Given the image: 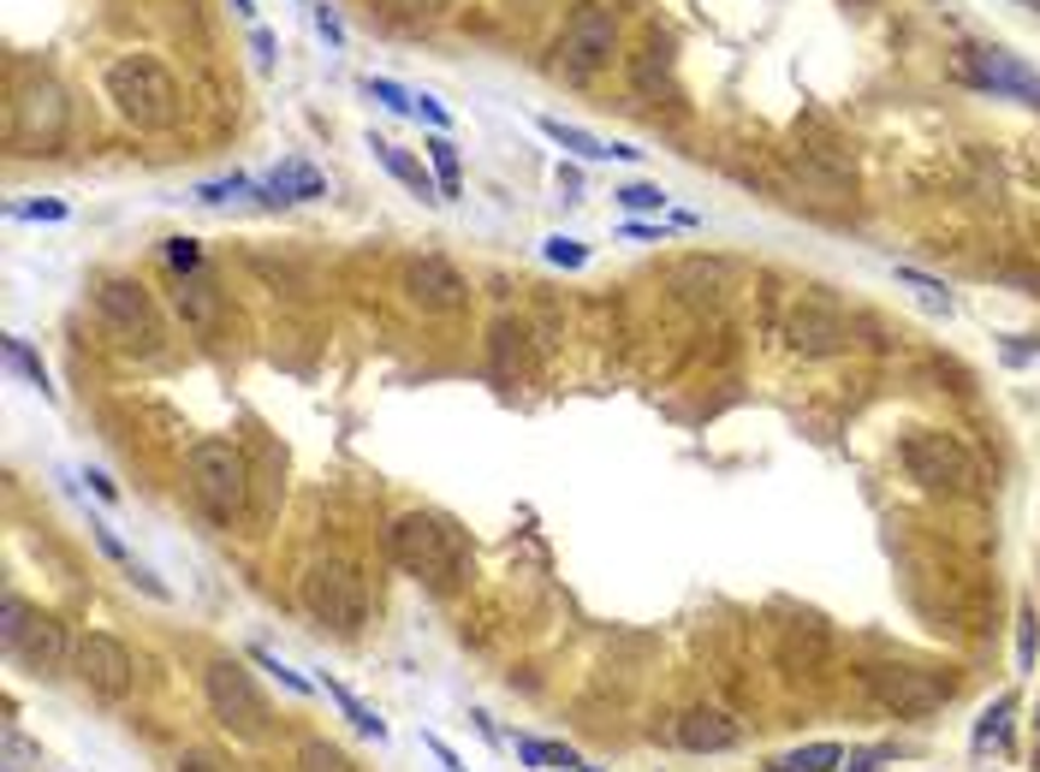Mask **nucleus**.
Returning a JSON list of instances; mask_svg holds the SVG:
<instances>
[{
	"label": "nucleus",
	"instance_id": "nucleus-1",
	"mask_svg": "<svg viewBox=\"0 0 1040 772\" xmlns=\"http://www.w3.org/2000/svg\"><path fill=\"white\" fill-rule=\"evenodd\" d=\"M387 553H393V565L404 577L428 582V589H440V594L470 577V535L458 530L446 511H404V518H393Z\"/></svg>",
	"mask_w": 1040,
	"mask_h": 772
},
{
	"label": "nucleus",
	"instance_id": "nucleus-2",
	"mask_svg": "<svg viewBox=\"0 0 1040 772\" xmlns=\"http://www.w3.org/2000/svg\"><path fill=\"white\" fill-rule=\"evenodd\" d=\"M107 102L119 107V119L138 131H167L179 126V78L155 60V54H126V60L107 66Z\"/></svg>",
	"mask_w": 1040,
	"mask_h": 772
},
{
	"label": "nucleus",
	"instance_id": "nucleus-3",
	"mask_svg": "<svg viewBox=\"0 0 1040 772\" xmlns=\"http://www.w3.org/2000/svg\"><path fill=\"white\" fill-rule=\"evenodd\" d=\"M903 476H910L922 494H976V458L957 435H939V428H910L898 440Z\"/></svg>",
	"mask_w": 1040,
	"mask_h": 772
},
{
	"label": "nucleus",
	"instance_id": "nucleus-4",
	"mask_svg": "<svg viewBox=\"0 0 1040 772\" xmlns=\"http://www.w3.org/2000/svg\"><path fill=\"white\" fill-rule=\"evenodd\" d=\"M185 470H191V487L202 499V511L221 523L245 518V499H250V464L233 440H197L185 452Z\"/></svg>",
	"mask_w": 1040,
	"mask_h": 772
},
{
	"label": "nucleus",
	"instance_id": "nucleus-5",
	"mask_svg": "<svg viewBox=\"0 0 1040 772\" xmlns=\"http://www.w3.org/2000/svg\"><path fill=\"white\" fill-rule=\"evenodd\" d=\"M613 54H618V12L606 7V0H583V7L565 19L553 66H559L565 84H589V78H601L606 66H613Z\"/></svg>",
	"mask_w": 1040,
	"mask_h": 772
},
{
	"label": "nucleus",
	"instance_id": "nucleus-6",
	"mask_svg": "<svg viewBox=\"0 0 1040 772\" xmlns=\"http://www.w3.org/2000/svg\"><path fill=\"white\" fill-rule=\"evenodd\" d=\"M12 149H24V155H54L66 138V126H72V107H66V90L54 84V78H24L19 90H12Z\"/></svg>",
	"mask_w": 1040,
	"mask_h": 772
},
{
	"label": "nucleus",
	"instance_id": "nucleus-7",
	"mask_svg": "<svg viewBox=\"0 0 1040 772\" xmlns=\"http://www.w3.org/2000/svg\"><path fill=\"white\" fill-rule=\"evenodd\" d=\"M96 321H102V333L114 339L119 351H161V316H155V304H149V292L138 286V280H96Z\"/></svg>",
	"mask_w": 1040,
	"mask_h": 772
},
{
	"label": "nucleus",
	"instance_id": "nucleus-8",
	"mask_svg": "<svg viewBox=\"0 0 1040 772\" xmlns=\"http://www.w3.org/2000/svg\"><path fill=\"white\" fill-rule=\"evenodd\" d=\"M304 613L316 618V625L340 630V636H357L363 618H369V589H363V577L351 571V565H340V559L309 565V577H304Z\"/></svg>",
	"mask_w": 1040,
	"mask_h": 772
},
{
	"label": "nucleus",
	"instance_id": "nucleus-9",
	"mask_svg": "<svg viewBox=\"0 0 1040 772\" xmlns=\"http://www.w3.org/2000/svg\"><path fill=\"white\" fill-rule=\"evenodd\" d=\"M202 689H209L214 720L233 731V737H245V743H262V737H268V701H262L256 677L238 666V660H214L209 677H202Z\"/></svg>",
	"mask_w": 1040,
	"mask_h": 772
},
{
	"label": "nucleus",
	"instance_id": "nucleus-10",
	"mask_svg": "<svg viewBox=\"0 0 1040 772\" xmlns=\"http://www.w3.org/2000/svg\"><path fill=\"white\" fill-rule=\"evenodd\" d=\"M72 672H78V684H84L90 696H102V701H126L131 684H138V660H131V648L119 642V636H107V630L78 636Z\"/></svg>",
	"mask_w": 1040,
	"mask_h": 772
},
{
	"label": "nucleus",
	"instance_id": "nucleus-11",
	"mask_svg": "<svg viewBox=\"0 0 1040 772\" xmlns=\"http://www.w3.org/2000/svg\"><path fill=\"white\" fill-rule=\"evenodd\" d=\"M868 689L898 720H927V713H939L945 701H952V684H939L934 672H915V666H874Z\"/></svg>",
	"mask_w": 1040,
	"mask_h": 772
},
{
	"label": "nucleus",
	"instance_id": "nucleus-12",
	"mask_svg": "<svg viewBox=\"0 0 1040 772\" xmlns=\"http://www.w3.org/2000/svg\"><path fill=\"white\" fill-rule=\"evenodd\" d=\"M779 339H785V351H796V357H832V351L850 345V321L827 297H803V304H791Z\"/></svg>",
	"mask_w": 1040,
	"mask_h": 772
},
{
	"label": "nucleus",
	"instance_id": "nucleus-13",
	"mask_svg": "<svg viewBox=\"0 0 1040 772\" xmlns=\"http://www.w3.org/2000/svg\"><path fill=\"white\" fill-rule=\"evenodd\" d=\"M957 72H964L976 90H993V96H1017V102L1040 107V72H1029V66H1023L1017 54H1005V48H969Z\"/></svg>",
	"mask_w": 1040,
	"mask_h": 772
},
{
	"label": "nucleus",
	"instance_id": "nucleus-14",
	"mask_svg": "<svg viewBox=\"0 0 1040 772\" xmlns=\"http://www.w3.org/2000/svg\"><path fill=\"white\" fill-rule=\"evenodd\" d=\"M464 274H458L446 256H416L404 262V297H411L423 316H458L464 309Z\"/></svg>",
	"mask_w": 1040,
	"mask_h": 772
},
{
	"label": "nucleus",
	"instance_id": "nucleus-15",
	"mask_svg": "<svg viewBox=\"0 0 1040 772\" xmlns=\"http://www.w3.org/2000/svg\"><path fill=\"white\" fill-rule=\"evenodd\" d=\"M12 660H19L31 677H54V672H66L72 666V654H78V642L66 636L60 618H48V613H31V625L19 630V642L7 648Z\"/></svg>",
	"mask_w": 1040,
	"mask_h": 772
},
{
	"label": "nucleus",
	"instance_id": "nucleus-16",
	"mask_svg": "<svg viewBox=\"0 0 1040 772\" xmlns=\"http://www.w3.org/2000/svg\"><path fill=\"white\" fill-rule=\"evenodd\" d=\"M737 743H743V725L725 708H690L678 720V749H690V755H725Z\"/></svg>",
	"mask_w": 1040,
	"mask_h": 772
},
{
	"label": "nucleus",
	"instance_id": "nucleus-17",
	"mask_svg": "<svg viewBox=\"0 0 1040 772\" xmlns=\"http://www.w3.org/2000/svg\"><path fill=\"white\" fill-rule=\"evenodd\" d=\"M535 126H542V138H553L565 155H577V161H642V149H630V143H601V138H589L583 126H565V119H553V114H542Z\"/></svg>",
	"mask_w": 1040,
	"mask_h": 772
},
{
	"label": "nucleus",
	"instance_id": "nucleus-18",
	"mask_svg": "<svg viewBox=\"0 0 1040 772\" xmlns=\"http://www.w3.org/2000/svg\"><path fill=\"white\" fill-rule=\"evenodd\" d=\"M256 197L262 202H316V197H328V179H321L309 161H280V167L256 185Z\"/></svg>",
	"mask_w": 1040,
	"mask_h": 772
},
{
	"label": "nucleus",
	"instance_id": "nucleus-19",
	"mask_svg": "<svg viewBox=\"0 0 1040 772\" xmlns=\"http://www.w3.org/2000/svg\"><path fill=\"white\" fill-rule=\"evenodd\" d=\"M179 316H185V328H197V333H214V328H221V304H214V286H209V280L185 274V286H179Z\"/></svg>",
	"mask_w": 1040,
	"mask_h": 772
},
{
	"label": "nucleus",
	"instance_id": "nucleus-20",
	"mask_svg": "<svg viewBox=\"0 0 1040 772\" xmlns=\"http://www.w3.org/2000/svg\"><path fill=\"white\" fill-rule=\"evenodd\" d=\"M369 149H375V161H381V167H387V173H393V179H399V185H411V191H416V197H428V202H440V197H435V179H428V173H423V161H411V155H404V149H399V143H387V138H375Z\"/></svg>",
	"mask_w": 1040,
	"mask_h": 772
},
{
	"label": "nucleus",
	"instance_id": "nucleus-21",
	"mask_svg": "<svg viewBox=\"0 0 1040 772\" xmlns=\"http://www.w3.org/2000/svg\"><path fill=\"white\" fill-rule=\"evenodd\" d=\"M839 767H844V749H839V743H803V749L779 755L767 772H839Z\"/></svg>",
	"mask_w": 1040,
	"mask_h": 772
},
{
	"label": "nucleus",
	"instance_id": "nucleus-22",
	"mask_svg": "<svg viewBox=\"0 0 1040 772\" xmlns=\"http://www.w3.org/2000/svg\"><path fill=\"white\" fill-rule=\"evenodd\" d=\"M666 66H672V43H666V36H648L642 54H637V66H630L637 90H648V96H654V84H666Z\"/></svg>",
	"mask_w": 1040,
	"mask_h": 772
},
{
	"label": "nucleus",
	"instance_id": "nucleus-23",
	"mask_svg": "<svg viewBox=\"0 0 1040 772\" xmlns=\"http://www.w3.org/2000/svg\"><path fill=\"white\" fill-rule=\"evenodd\" d=\"M297 772H357V767H351V755L340 749V743L309 737L304 749H297Z\"/></svg>",
	"mask_w": 1040,
	"mask_h": 772
},
{
	"label": "nucleus",
	"instance_id": "nucleus-24",
	"mask_svg": "<svg viewBox=\"0 0 1040 772\" xmlns=\"http://www.w3.org/2000/svg\"><path fill=\"white\" fill-rule=\"evenodd\" d=\"M321 689H328V701H340V713H345V720H351V725H357V731H363V737H375V743H381V737H387V725H381V713H375V708H363V701H357V696H351V689H340V684H328V677H321Z\"/></svg>",
	"mask_w": 1040,
	"mask_h": 772
},
{
	"label": "nucleus",
	"instance_id": "nucleus-25",
	"mask_svg": "<svg viewBox=\"0 0 1040 772\" xmlns=\"http://www.w3.org/2000/svg\"><path fill=\"white\" fill-rule=\"evenodd\" d=\"M428 155H435V173H440V202H452L458 191H464V179H458V143L435 138V143H428Z\"/></svg>",
	"mask_w": 1040,
	"mask_h": 772
},
{
	"label": "nucleus",
	"instance_id": "nucleus-26",
	"mask_svg": "<svg viewBox=\"0 0 1040 772\" xmlns=\"http://www.w3.org/2000/svg\"><path fill=\"white\" fill-rule=\"evenodd\" d=\"M7 363H12V369H19V375H24V381H31V387L54 392V387H48V369H43V357H36V351L24 345L19 333H7Z\"/></svg>",
	"mask_w": 1040,
	"mask_h": 772
},
{
	"label": "nucleus",
	"instance_id": "nucleus-27",
	"mask_svg": "<svg viewBox=\"0 0 1040 772\" xmlns=\"http://www.w3.org/2000/svg\"><path fill=\"white\" fill-rule=\"evenodd\" d=\"M518 755L530 767H583L571 749H559V743H535V737H518Z\"/></svg>",
	"mask_w": 1040,
	"mask_h": 772
},
{
	"label": "nucleus",
	"instance_id": "nucleus-28",
	"mask_svg": "<svg viewBox=\"0 0 1040 772\" xmlns=\"http://www.w3.org/2000/svg\"><path fill=\"white\" fill-rule=\"evenodd\" d=\"M387 12H393L399 24H428V19H440L446 7H452V0H381Z\"/></svg>",
	"mask_w": 1040,
	"mask_h": 772
},
{
	"label": "nucleus",
	"instance_id": "nucleus-29",
	"mask_svg": "<svg viewBox=\"0 0 1040 772\" xmlns=\"http://www.w3.org/2000/svg\"><path fill=\"white\" fill-rule=\"evenodd\" d=\"M898 280H903V286H915V292H922V304H927V309H952V292H945L939 280L915 274V268H898Z\"/></svg>",
	"mask_w": 1040,
	"mask_h": 772
},
{
	"label": "nucleus",
	"instance_id": "nucleus-30",
	"mask_svg": "<svg viewBox=\"0 0 1040 772\" xmlns=\"http://www.w3.org/2000/svg\"><path fill=\"white\" fill-rule=\"evenodd\" d=\"M363 90H369V96L381 102V107H393V114H416V96H404V90L393 84V78H369Z\"/></svg>",
	"mask_w": 1040,
	"mask_h": 772
},
{
	"label": "nucleus",
	"instance_id": "nucleus-31",
	"mask_svg": "<svg viewBox=\"0 0 1040 772\" xmlns=\"http://www.w3.org/2000/svg\"><path fill=\"white\" fill-rule=\"evenodd\" d=\"M256 191V185L245 179V173H233V179H209V185H197V202H233V197H245Z\"/></svg>",
	"mask_w": 1040,
	"mask_h": 772
},
{
	"label": "nucleus",
	"instance_id": "nucleus-32",
	"mask_svg": "<svg viewBox=\"0 0 1040 772\" xmlns=\"http://www.w3.org/2000/svg\"><path fill=\"white\" fill-rule=\"evenodd\" d=\"M24 625H31V606H24L19 594H7V606H0V642L12 648V642H19V630H24Z\"/></svg>",
	"mask_w": 1040,
	"mask_h": 772
},
{
	"label": "nucleus",
	"instance_id": "nucleus-33",
	"mask_svg": "<svg viewBox=\"0 0 1040 772\" xmlns=\"http://www.w3.org/2000/svg\"><path fill=\"white\" fill-rule=\"evenodd\" d=\"M618 202H625L630 214H642V209H666V191L660 185H625V191H613Z\"/></svg>",
	"mask_w": 1040,
	"mask_h": 772
},
{
	"label": "nucleus",
	"instance_id": "nucleus-34",
	"mask_svg": "<svg viewBox=\"0 0 1040 772\" xmlns=\"http://www.w3.org/2000/svg\"><path fill=\"white\" fill-rule=\"evenodd\" d=\"M547 262H553V268H583L589 250H583L577 238H547Z\"/></svg>",
	"mask_w": 1040,
	"mask_h": 772
},
{
	"label": "nucleus",
	"instance_id": "nucleus-35",
	"mask_svg": "<svg viewBox=\"0 0 1040 772\" xmlns=\"http://www.w3.org/2000/svg\"><path fill=\"white\" fill-rule=\"evenodd\" d=\"M179 772H233V767H226L221 749H185V755H179Z\"/></svg>",
	"mask_w": 1040,
	"mask_h": 772
},
{
	"label": "nucleus",
	"instance_id": "nucleus-36",
	"mask_svg": "<svg viewBox=\"0 0 1040 772\" xmlns=\"http://www.w3.org/2000/svg\"><path fill=\"white\" fill-rule=\"evenodd\" d=\"M167 262L179 268V274H197V268H202V250H197V238H173V244H167Z\"/></svg>",
	"mask_w": 1040,
	"mask_h": 772
},
{
	"label": "nucleus",
	"instance_id": "nucleus-37",
	"mask_svg": "<svg viewBox=\"0 0 1040 772\" xmlns=\"http://www.w3.org/2000/svg\"><path fill=\"white\" fill-rule=\"evenodd\" d=\"M256 666H262V672H274L280 684H286V689H297V696H309V684H304V677H297V672H286V666H280L274 654H268V648H256Z\"/></svg>",
	"mask_w": 1040,
	"mask_h": 772
},
{
	"label": "nucleus",
	"instance_id": "nucleus-38",
	"mask_svg": "<svg viewBox=\"0 0 1040 772\" xmlns=\"http://www.w3.org/2000/svg\"><path fill=\"white\" fill-rule=\"evenodd\" d=\"M1005 720H1011V701H993V708L988 713H981V743H998V737H1005Z\"/></svg>",
	"mask_w": 1040,
	"mask_h": 772
},
{
	"label": "nucleus",
	"instance_id": "nucleus-39",
	"mask_svg": "<svg viewBox=\"0 0 1040 772\" xmlns=\"http://www.w3.org/2000/svg\"><path fill=\"white\" fill-rule=\"evenodd\" d=\"M316 31L328 36L333 48H345V24H340V12H333V7H316Z\"/></svg>",
	"mask_w": 1040,
	"mask_h": 772
},
{
	"label": "nucleus",
	"instance_id": "nucleus-40",
	"mask_svg": "<svg viewBox=\"0 0 1040 772\" xmlns=\"http://www.w3.org/2000/svg\"><path fill=\"white\" fill-rule=\"evenodd\" d=\"M886 761V749H856V755H844V767L839 772H874Z\"/></svg>",
	"mask_w": 1040,
	"mask_h": 772
},
{
	"label": "nucleus",
	"instance_id": "nucleus-41",
	"mask_svg": "<svg viewBox=\"0 0 1040 772\" xmlns=\"http://www.w3.org/2000/svg\"><path fill=\"white\" fill-rule=\"evenodd\" d=\"M416 114H423V119H428V126H435V131H446V126H452V114H446V107H440L435 96H416Z\"/></svg>",
	"mask_w": 1040,
	"mask_h": 772
},
{
	"label": "nucleus",
	"instance_id": "nucleus-42",
	"mask_svg": "<svg viewBox=\"0 0 1040 772\" xmlns=\"http://www.w3.org/2000/svg\"><path fill=\"white\" fill-rule=\"evenodd\" d=\"M24 221H66V202H24Z\"/></svg>",
	"mask_w": 1040,
	"mask_h": 772
},
{
	"label": "nucleus",
	"instance_id": "nucleus-43",
	"mask_svg": "<svg viewBox=\"0 0 1040 772\" xmlns=\"http://www.w3.org/2000/svg\"><path fill=\"white\" fill-rule=\"evenodd\" d=\"M1035 660V613H1023V666Z\"/></svg>",
	"mask_w": 1040,
	"mask_h": 772
},
{
	"label": "nucleus",
	"instance_id": "nucleus-44",
	"mask_svg": "<svg viewBox=\"0 0 1040 772\" xmlns=\"http://www.w3.org/2000/svg\"><path fill=\"white\" fill-rule=\"evenodd\" d=\"M428 749H435V755H440V767H446V772H464V767H458V755H452V749H446V743H440V737H428Z\"/></svg>",
	"mask_w": 1040,
	"mask_h": 772
},
{
	"label": "nucleus",
	"instance_id": "nucleus-45",
	"mask_svg": "<svg viewBox=\"0 0 1040 772\" xmlns=\"http://www.w3.org/2000/svg\"><path fill=\"white\" fill-rule=\"evenodd\" d=\"M1017 7H1029V12H1040V0H1017Z\"/></svg>",
	"mask_w": 1040,
	"mask_h": 772
},
{
	"label": "nucleus",
	"instance_id": "nucleus-46",
	"mask_svg": "<svg viewBox=\"0 0 1040 772\" xmlns=\"http://www.w3.org/2000/svg\"><path fill=\"white\" fill-rule=\"evenodd\" d=\"M1035 772H1040V743H1035Z\"/></svg>",
	"mask_w": 1040,
	"mask_h": 772
},
{
	"label": "nucleus",
	"instance_id": "nucleus-47",
	"mask_svg": "<svg viewBox=\"0 0 1040 772\" xmlns=\"http://www.w3.org/2000/svg\"><path fill=\"white\" fill-rule=\"evenodd\" d=\"M577 772H594V767H577Z\"/></svg>",
	"mask_w": 1040,
	"mask_h": 772
}]
</instances>
